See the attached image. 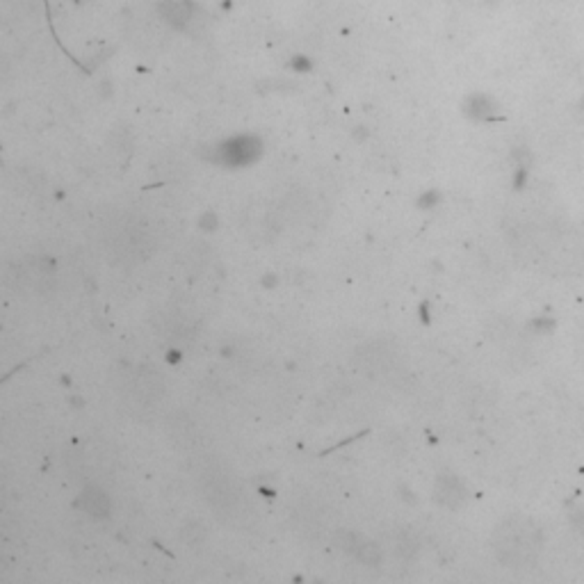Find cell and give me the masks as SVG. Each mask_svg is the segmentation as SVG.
Masks as SVG:
<instances>
[{"instance_id":"6da1fadb","label":"cell","mask_w":584,"mask_h":584,"mask_svg":"<svg viewBox=\"0 0 584 584\" xmlns=\"http://www.w3.org/2000/svg\"><path fill=\"white\" fill-rule=\"evenodd\" d=\"M493 550L507 569H528L539 559L541 532L528 518L514 516L498 525Z\"/></svg>"},{"instance_id":"7a4b0ae2","label":"cell","mask_w":584,"mask_h":584,"mask_svg":"<svg viewBox=\"0 0 584 584\" xmlns=\"http://www.w3.org/2000/svg\"><path fill=\"white\" fill-rule=\"evenodd\" d=\"M128 386H130V393H133V397L139 402V404H153V402L158 400L160 393H162L158 374L149 372V370H137V372H133Z\"/></svg>"},{"instance_id":"3957f363","label":"cell","mask_w":584,"mask_h":584,"mask_svg":"<svg viewBox=\"0 0 584 584\" xmlns=\"http://www.w3.org/2000/svg\"><path fill=\"white\" fill-rule=\"evenodd\" d=\"M342 544H345V550H347L349 555L356 557L358 562H363V564H379L381 553H379V548H377L370 539L361 537V534L347 532V534H342Z\"/></svg>"},{"instance_id":"277c9868","label":"cell","mask_w":584,"mask_h":584,"mask_svg":"<svg viewBox=\"0 0 584 584\" xmlns=\"http://www.w3.org/2000/svg\"><path fill=\"white\" fill-rule=\"evenodd\" d=\"M464 493L459 489V482L452 480V477H443V480L436 484V500H441L443 505L448 507H457L461 503Z\"/></svg>"},{"instance_id":"5b68a950","label":"cell","mask_w":584,"mask_h":584,"mask_svg":"<svg viewBox=\"0 0 584 584\" xmlns=\"http://www.w3.org/2000/svg\"><path fill=\"white\" fill-rule=\"evenodd\" d=\"M85 503H87V509H94V514H101L103 509H108V498L103 496L101 491H96V489H89L85 493Z\"/></svg>"}]
</instances>
